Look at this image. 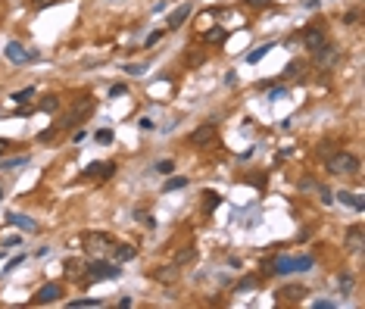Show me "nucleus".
Here are the masks:
<instances>
[{
  "label": "nucleus",
  "instance_id": "1",
  "mask_svg": "<svg viewBox=\"0 0 365 309\" xmlns=\"http://www.w3.org/2000/svg\"><path fill=\"white\" fill-rule=\"evenodd\" d=\"M324 169L331 175H359V160L350 150H331L328 157H324Z\"/></svg>",
  "mask_w": 365,
  "mask_h": 309
},
{
  "label": "nucleus",
  "instance_id": "2",
  "mask_svg": "<svg viewBox=\"0 0 365 309\" xmlns=\"http://www.w3.org/2000/svg\"><path fill=\"white\" fill-rule=\"evenodd\" d=\"M94 112V97L91 94H81V97H75L72 100V109H69V115H63V122H60V128H75L81 119H88V115Z\"/></svg>",
  "mask_w": 365,
  "mask_h": 309
},
{
  "label": "nucleus",
  "instance_id": "3",
  "mask_svg": "<svg viewBox=\"0 0 365 309\" xmlns=\"http://www.w3.org/2000/svg\"><path fill=\"white\" fill-rule=\"evenodd\" d=\"M88 272V281H106V278H119V262H103V259H94L85 265Z\"/></svg>",
  "mask_w": 365,
  "mask_h": 309
},
{
  "label": "nucleus",
  "instance_id": "4",
  "mask_svg": "<svg viewBox=\"0 0 365 309\" xmlns=\"http://www.w3.org/2000/svg\"><path fill=\"white\" fill-rule=\"evenodd\" d=\"M315 53V66L318 69H334L337 63H340V56H343V50L337 47V44H331V41H324L318 50H312Z\"/></svg>",
  "mask_w": 365,
  "mask_h": 309
},
{
  "label": "nucleus",
  "instance_id": "5",
  "mask_svg": "<svg viewBox=\"0 0 365 309\" xmlns=\"http://www.w3.org/2000/svg\"><path fill=\"white\" fill-rule=\"evenodd\" d=\"M216 138H219V125L216 122H203V125H197L190 131V144L194 147H209Z\"/></svg>",
  "mask_w": 365,
  "mask_h": 309
},
{
  "label": "nucleus",
  "instance_id": "6",
  "mask_svg": "<svg viewBox=\"0 0 365 309\" xmlns=\"http://www.w3.org/2000/svg\"><path fill=\"white\" fill-rule=\"evenodd\" d=\"M81 244H85L88 253H100V250L112 247V238L106 235V231H85V235H81Z\"/></svg>",
  "mask_w": 365,
  "mask_h": 309
},
{
  "label": "nucleus",
  "instance_id": "7",
  "mask_svg": "<svg viewBox=\"0 0 365 309\" xmlns=\"http://www.w3.org/2000/svg\"><path fill=\"white\" fill-rule=\"evenodd\" d=\"M324 41H328V31H324V25H306L303 28V44H306V50H318Z\"/></svg>",
  "mask_w": 365,
  "mask_h": 309
},
{
  "label": "nucleus",
  "instance_id": "8",
  "mask_svg": "<svg viewBox=\"0 0 365 309\" xmlns=\"http://www.w3.org/2000/svg\"><path fill=\"white\" fill-rule=\"evenodd\" d=\"M190 13H194V7L190 4H181V7H175L172 13H169V19H166V28L169 31H178L187 19H190Z\"/></svg>",
  "mask_w": 365,
  "mask_h": 309
},
{
  "label": "nucleus",
  "instance_id": "9",
  "mask_svg": "<svg viewBox=\"0 0 365 309\" xmlns=\"http://www.w3.org/2000/svg\"><path fill=\"white\" fill-rule=\"evenodd\" d=\"M60 297H63V287H60V284H44V287L34 294L31 303H34V306H41V303H56Z\"/></svg>",
  "mask_w": 365,
  "mask_h": 309
},
{
  "label": "nucleus",
  "instance_id": "10",
  "mask_svg": "<svg viewBox=\"0 0 365 309\" xmlns=\"http://www.w3.org/2000/svg\"><path fill=\"white\" fill-rule=\"evenodd\" d=\"M7 60H10V63H28V60H34V53H28L25 44L10 41V44H7Z\"/></svg>",
  "mask_w": 365,
  "mask_h": 309
},
{
  "label": "nucleus",
  "instance_id": "11",
  "mask_svg": "<svg viewBox=\"0 0 365 309\" xmlns=\"http://www.w3.org/2000/svg\"><path fill=\"white\" fill-rule=\"evenodd\" d=\"M7 222L16 225V228H22V231H28V235H34V231H37V222L28 219V216H19V213H7Z\"/></svg>",
  "mask_w": 365,
  "mask_h": 309
},
{
  "label": "nucleus",
  "instance_id": "12",
  "mask_svg": "<svg viewBox=\"0 0 365 309\" xmlns=\"http://www.w3.org/2000/svg\"><path fill=\"white\" fill-rule=\"evenodd\" d=\"M138 256V250L131 247V244H112V259L122 265V262H131Z\"/></svg>",
  "mask_w": 365,
  "mask_h": 309
},
{
  "label": "nucleus",
  "instance_id": "13",
  "mask_svg": "<svg viewBox=\"0 0 365 309\" xmlns=\"http://www.w3.org/2000/svg\"><path fill=\"white\" fill-rule=\"evenodd\" d=\"M153 278H156L159 284H175V281H178V265H162V268H156Z\"/></svg>",
  "mask_w": 365,
  "mask_h": 309
},
{
  "label": "nucleus",
  "instance_id": "14",
  "mask_svg": "<svg viewBox=\"0 0 365 309\" xmlns=\"http://www.w3.org/2000/svg\"><path fill=\"white\" fill-rule=\"evenodd\" d=\"M197 262V247H181V250H175V259H172V265H194Z\"/></svg>",
  "mask_w": 365,
  "mask_h": 309
},
{
  "label": "nucleus",
  "instance_id": "15",
  "mask_svg": "<svg viewBox=\"0 0 365 309\" xmlns=\"http://www.w3.org/2000/svg\"><path fill=\"white\" fill-rule=\"evenodd\" d=\"M365 244H362V225H353L350 231H347V250L350 253H359Z\"/></svg>",
  "mask_w": 365,
  "mask_h": 309
},
{
  "label": "nucleus",
  "instance_id": "16",
  "mask_svg": "<svg viewBox=\"0 0 365 309\" xmlns=\"http://www.w3.org/2000/svg\"><path fill=\"white\" fill-rule=\"evenodd\" d=\"M337 200H340V203H347V206H353L356 213H362V209H365V200H362L359 194H350V190H340Z\"/></svg>",
  "mask_w": 365,
  "mask_h": 309
},
{
  "label": "nucleus",
  "instance_id": "17",
  "mask_svg": "<svg viewBox=\"0 0 365 309\" xmlns=\"http://www.w3.org/2000/svg\"><path fill=\"white\" fill-rule=\"evenodd\" d=\"M303 69H306V63H303V60H294L287 69H284V75H287V79H297V82H300V79H303Z\"/></svg>",
  "mask_w": 365,
  "mask_h": 309
},
{
  "label": "nucleus",
  "instance_id": "18",
  "mask_svg": "<svg viewBox=\"0 0 365 309\" xmlns=\"http://www.w3.org/2000/svg\"><path fill=\"white\" fill-rule=\"evenodd\" d=\"M272 268H275V275H291V256H278Z\"/></svg>",
  "mask_w": 365,
  "mask_h": 309
},
{
  "label": "nucleus",
  "instance_id": "19",
  "mask_svg": "<svg viewBox=\"0 0 365 309\" xmlns=\"http://www.w3.org/2000/svg\"><path fill=\"white\" fill-rule=\"evenodd\" d=\"M306 268H312V256H294L291 259V272H306Z\"/></svg>",
  "mask_w": 365,
  "mask_h": 309
},
{
  "label": "nucleus",
  "instance_id": "20",
  "mask_svg": "<svg viewBox=\"0 0 365 309\" xmlns=\"http://www.w3.org/2000/svg\"><path fill=\"white\" fill-rule=\"evenodd\" d=\"M19 166H28V153H22V157H10V160H4L0 163V169H19Z\"/></svg>",
  "mask_w": 365,
  "mask_h": 309
},
{
  "label": "nucleus",
  "instance_id": "21",
  "mask_svg": "<svg viewBox=\"0 0 365 309\" xmlns=\"http://www.w3.org/2000/svg\"><path fill=\"white\" fill-rule=\"evenodd\" d=\"M278 297H284V300H300V297H306V287L303 284H294V287H284Z\"/></svg>",
  "mask_w": 365,
  "mask_h": 309
},
{
  "label": "nucleus",
  "instance_id": "22",
  "mask_svg": "<svg viewBox=\"0 0 365 309\" xmlns=\"http://www.w3.org/2000/svg\"><path fill=\"white\" fill-rule=\"evenodd\" d=\"M88 306H103L97 297H81V300H72L69 303V309H88Z\"/></svg>",
  "mask_w": 365,
  "mask_h": 309
},
{
  "label": "nucleus",
  "instance_id": "23",
  "mask_svg": "<svg viewBox=\"0 0 365 309\" xmlns=\"http://www.w3.org/2000/svg\"><path fill=\"white\" fill-rule=\"evenodd\" d=\"M203 197H206V200H203V209H206V213H213L219 203H222V197L216 194V190H206V194H203Z\"/></svg>",
  "mask_w": 365,
  "mask_h": 309
},
{
  "label": "nucleus",
  "instance_id": "24",
  "mask_svg": "<svg viewBox=\"0 0 365 309\" xmlns=\"http://www.w3.org/2000/svg\"><path fill=\"white\" fill-rule=\"evenodd\" d=\"M81 268H85V262H81V259H66V275L69 278H78Z\"/></svg>",
  "mask_w": 365,
  "mask_h": 309
},
{
  "label": "nucleus",
  "instance_id": "25",
  "mask_svg": "<svg viewBox=\"0 0 365 309\" xmlns=\"http://www.w3.org/2000/svg\"><path fill=\"white\" fill-rule=\"evenodd\" d=\"M41 109H44V112H56L60 109V97L56 94H47L44 100H41Z\"/></svg>",
  "mask_w": 365,
  "mask_h": 309
},
{
  "label": "nucleus",
  "instance_id": "26",
  "mask_svg": "<svg viewBox=\"0 0 365 309\" xmlns=\"http://www.w3.org/2000/svg\"><path fill=\"white\" fill-rule=\"evenodd\" d=\"M31 97H34V88H22V91H16V94H13V103L25 106V103H28Z\"/></svg>",
  "mask_w": 365,
  "mask_h": 309
},
{
  "label": "nucleus",
  "instance_id": "27",
  "mask_svg": "<svg viewBox=\"0 0 365 309\" xmlns=\"http://www.w3.org/2000/svg\"><path fill=\"white\" fill-rule=\"evenodd\" d=\"M181 187H187V178L184 175H175V178L166 181V194H169V190H181Z\"/></svg>",
  "mask_w": 365,
  "mask_h": 309
},
{
  "label": "nucleus",
  "instance_id": "28",
  "mask_svg": "<svg viewBox=\"0 0 365 309\" xmlns=\"http://www.w3.org/2000/svg\"><path fill=\"white\" fill-rule=\"evenodd\" d=\"M315 194H318V200H321L324 206H331V203H334V197H331V190L324 187V184H315Z\"/></svg>",
  "mask_w": 365,
  "mask_h": 309
},
{
  "label": "nucleus",
  "instance_id": "29",
  "mask_svg": "<svg viewBox=\"0 0 365 309\" xmlns=\"http://www.w3.org/2000/svg\"><path fill=\"white\" fill-rule=\"evenodd\" d=\"M272 47H275V44H262V47H256V50H253V53L247 56V63H259V60H262V56H265V53H268Z\"/></svg>",
  "mask_w": 365,
  "mask_h": 309
},
{
  "label": "nucleus",
  "instance_id": "30",
  "mask_svg": "<svg viewBox=\"0 0 365 309\" xmlns=\"http://www.w3.org/2000/svg\"><path fill=\"white\" fill-rule=\"evenodd\" d=\"M153 169H156L159 175H169V172H175V163H172V160H159Z\"/></svg>",
  "mask_w": 365,
  "mask_h": 309
},
{
  "label": "nucleus",
  "instance_id": "31",
  "mask_svg": "<svg viewBox=\"0 0 365 309\" xmlns=\"http://www.w3.org/2000/svg\"><path fill=\"white\" fill-rule=\"evenodd\" d=\"M125 72H128V75H144V72H147V66H141V63H128V66H125Z\"/></svg>",
  "mask_w": 365,
  "mask_h": 309
},
{
  "label": "nucleus",
  "instance_id": "32",
  "mask_svg": "<svg viewBox=\"0 0 365 309\" xmlns=\"http://www.w3.org/2000/svg\"><path fill=\"white\" fill-rule=\"evenodd\" d=\"M94 138H97L100 144H112V131H109V128H100V131L94 134Z\"/></svg>",
  "mask_w": 365,
  "mask_h": 309
},
{
  "label": "nucleus",
  "instance_id": "33",
  "mask_svg": "<svg viewBox=\"0 0 365 309\" xmlns=\"http://www.w3.org/2000/svg\"><path fill=\"white\" fill-rule=\"evenodd\" d=\"M0 247H4V250H13V247H22V238L16 235V238H7L4 244H0Z\"/></svg>",
  "mask_w": 365,
  "mask_h": 309
},
{
  "label": "nucleus",
  "instance_id": "34",
  "mask_svg": "<svg viewBox=\"0 0 365 309\" xmlns=\"http://www.w3.org/2000/svg\"><path fill=\"white\" fill-rule=\"evenodd\" d=\"M206 41H225V31H222V28H213V31H206Z\"/></svg>",
  "mask_w": 365,
  "mask_h": 309
},
{
  "label": "nucleus",
  "instance_id": "35",
  "mask_svg": "<svg viewBox=\"0 0 365 309\" xmlns=\"http://www.w3.org/2000/svg\"><path fill=\"white\" fill-rule=\"evenodd\" d=\"M359 22V10H350V13H343V25H356Z\"/></svg>",
  "mask_w": 365,
  "mask_h": 309
},
{
  "label": "nucleus",
  "instance_id": "36",
  "mask_svg": "<svg viewBox=\"0 0 365 309\" xmlns=\"http://www.w3.org/2000/svg\"><path fill=\"white\" fill-rule=\"evenodd\" d=\"M337 284H340V291H343V294H347V291H353V278H350V275H340V278H337Z\"/></svg>",
  "mask_w": 365,
  "mask_h": 309
},
{
  "label": "nucleus",
  "instance_id": "37",
  "mask_svg": "<svg viewBox=\"0 0 365 309\" xmlns=\"http://www.w3.org/2000/svg\"><path fill=\"white\" fill-rule=\"evenodd\" d=\"M162 34H166V31H162V28H159V31H150V34H147V41H144V44H147V47H153V44L159 41V37H162Z\"/></svg>",
  "mask_w": 365,
  "mask_h": 309
},
{
  "label": "nucleus",
  "instance_id": "38",
  "mask_svg": "<svg viewBox=\"0 0 365 309\" xmlns=\"http://www.w3.org/2000/svg\"><path fill=\"white\" fill-rule=\"evenodd\" d=\"M250 287H256V278H243V281L237 284V291H250Z\"/></svg>",
  "mask_w": 365,
  "mask_h": 309
},
{
  "label": "nucleus",
  "instance_id": "39",
  "mask_svg": "<svg viewBox=\"0 0 365 309\" xmlns=\"http://www.w3.org/2000/svg\"><path fill=\"white\" fill-rule=\"evenodd\" d=\"M125 91H128L125 85H112V88H109V97H122V94H125Z\"/></svg>",
  "mask_w": 365,
  "mask_h": 309
},
{
  "label": "nucleus",
  "instance_id": "40",
  "mask_svg": "<svg viewBox=\"0 0 365 309\" xmlns=\"http://www.w3.org/2000/svg\"><path fill=\"white\" fill-rule=\"evenodd\" d=\"M284 94H287V91H284V88H272V91H268V100H281Z\"/></svg>",
  "mask_w": 365,
  "mask_h": 309
},
{
  "label": "nucleus",
  "instance_id": "41",
  "mask_svg": "<svg viewBox=\"0 0 365 309\" xmlns=\"http://www.w3.org/2000/svg\"><path fill=\"white\" fill-rule=\"evenodd\" d=\"M312 306H315V309H334V303H331V300H315Z\"/></svg>",
  "mask_w": 365,
  "mask_h": 309
},
{
  "label": "nucleus",
  "instance_id": "42",
  "mask_svg": "<svg viewBox=\"0 0 365 309\" xmlns=\"http://www.w3.org/2000/svg\"><path fill=\"white\" fill-rule=\"evenodd\" d=\"M138 125H141V131H153V119H147V115H144Z\"/></svg>",
  "mask_w": 365,
  "mask_h": 309
},
{
  "label": "nucleus",
  "instance_id": "43",
  "mask_svg": "<svg viewBox=\"0 0 365 309\" xmlns=\"http://www.w3.org/2000/svg\"><path fill=\"white\" fill-rule=\"evenodd\" d=\"M19 262H22V253H19V256H13V259H10V262H7V272H13V268H16V265H19Z\"/></svg>",
  "mask_w": 365,
  "mask_h": 309
},
{
  "label": "nucleus",
  "instance_id": "44",
  "mask_svg": "<svg viewBox=\"0 0 365 309\" xmlns=\"http://www.w3.org/2000/svg\"><path fill=\"white\" fill-rule=\"evenodd\" d=\"M187 63H203V53H187Z\"/></svg>",
  "mask_w": 365,
  "mask_h": 309
},
{
  "label": "nucleus",
  "instance_id": "45",
  "mask_svg": "<svg viewBox=\"0 0 365 309\" xmlns=\"http://www.w3.org/2000/svg\"><path fill=\"white\" fill-rule=\"evenodd\" d=\"M300 187H303V190H309V187H315V181H312V178H303V181H300Z\"/></svg>",
  "mask_w": 365,
  "mask_h": 309
},
{
  "label": "nucleus",
  "instance_id": "46",
  "mask_svg": "<svg viewBox=\"0 0 365 309\" xmlns=\"http://www.w3.org/2000/svg\"><path fill=\"white\" fill-rule=\"evenodd\" d=\"M247 4H250V7H265L268 0H247Z\"/></svg>",
  "mask_w": 365,
  "mask_h": 309
},
{
  "label": "nucleus",
  "instance_id": "47",
  "mask_svg": "<svg viewBox=\"0 0 365 309\" xmlns=\"http://www.w3.org/2000/svg\"><path fill=\"white\" fill-rule=\"evenodd\" d=\"M7 147H10V144H7L4 138H0V157H4V150H7Z\"/></svg>",
  "mask_w": 365,
  "mask_h": 309
},
{
  "label": "nucleus",
  "instance_id": "48",
  "mask_svg": "<svg viewBox=\"0 0 365 309\" xmlns=\"http://www.w3.org/2000/svg\"><path fill=\"white\" fill-rule=\"evenodd\" d=\"M0 200H4V187H0Z\"/></svg>",
  "mask_w": 365,
  "mask_h": 309
}]
</instances>
